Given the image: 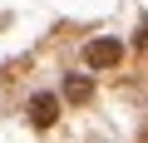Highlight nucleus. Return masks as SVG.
I'll use <instances>...</instances> for the list:
<instances>
[{
  "instance_id": "1",
  "label": "nucleus",
  "mask_w": 148,
  "mask_h": 143,
  "mask_svg": "<svg viewBox=\"0 0 148 143\" xmlns=\"http://www.w3.org/2000/svg\"><path fill=\"white\" fill-rule=\"evenodd\" d=\"M84 59H89L94 69H114V64L123 59V44H119V40H89V44H84Z\"/></svg>"
},
{
  "instance_id": "2",
  "label": "nucleus",
  "mask_w": 148,
  "mask_h": 143,
  "mask_svg": "<svg viewBox=\"0 0 148 143\" xmlns=\"http://www.w3.org/2000/svg\"><path fill=\"white\" fill-rule=\"evenodd\" d=\"M54 118H59V94H49V89L35 94V99H30V123H35V128H49Z\"/></svg>"
},
{
  "instance_id": "3",
  "label": "nucleus",
  "mask_w": 148,
  "mask_h": 143,
  "mask_svg": "<svg viewBox=\"0 0 148 143\" xmlns=\"http://www.w3.org/2000/svg\"><path fill=\"white\" fill-rule=\"evenodd\" d=\"M64 99L69 104H89L94 99V79L89 74H64Z\"/></svg>"
},
{
  "instance_id": "4",
  "label": "nucleus",
  "mask_w": 148,
  "mask_h": 143,
  "mask_svg": "<svg viewBox=\"0 0 148 143\" xmlns=\"http://www.w3.org/2000/svg\"><path fill=\"white\" fill-rule=\"evenodd\" d=\"M133 44H138V49L148 44V20H138V30H133Z\"/></svg>"
}]
</instances>
